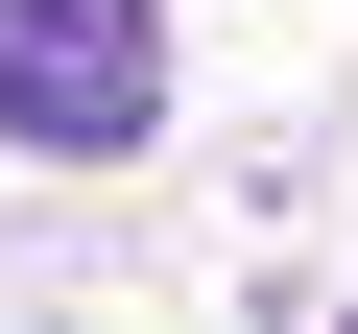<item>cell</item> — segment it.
Returning <instances> with one entry per match:
<instances>
[{
    "label": "cell",
    "instance_id": "6da1fadb",
    "mask_svg": "<svg viewBox=\"0 0 358 334\" xmlns=\"http://www.w3.org/2000/svg\"><path fill=\"white\" fill-rule=\"evenodd\" d=\"M143 119H167V0H0V143L120 167Z\"/></svg>",
    "mask_w": 358,
    "mask_h": 334
}]
</instances>
